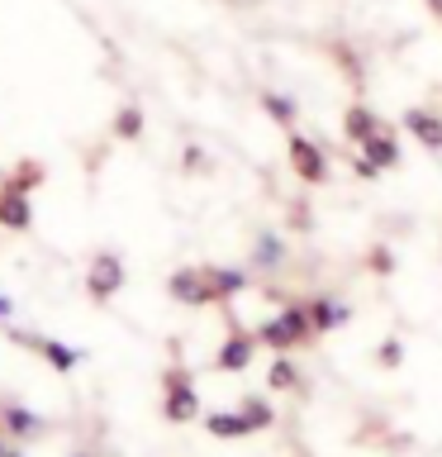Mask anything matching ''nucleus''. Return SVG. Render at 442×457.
<instances>
[{
	"mask_svg": "<svg viewBox=\"0 0 442 457\" xmlns=\"http://www.w3.org/2000/svg\"><path fill=\"white\" fill-rule=\"evenodd\" d=\"M395 162H399V138L390 129H376L371 138H362V153H356V171L362 177H376V171L395 167Z\"/></svg>",
	"mask_w": 442,
	"mask_h": 457,
	"instance_id": "nucleus-1",
	"label": "nucleus"
},
{
	"mask_svg": "<svg viewBox=\"0 0 442 457\" xmlns=\"http://www.w3.org/2000/svg\"><path fill=\"white\" fill-rule=\"evenodd\" d=\"M291 167H295L305 181H323V177H328L323 148H319L314 138H305V134H291Z\"/></svg>",
	"mask_w": 442,
	"mask_h": 457,
	"instance_id": "nucleus-2",
	"label": "nucleus"
},
{
	"mask_svg": "<svg viewBox=\"0 0 442 457\" xmlns=\"http://www.w3.org/2000/svg\"><path fill=\"white\" fill-rule=\"evenodd\" d=\"M29 224H34V205H29V191H14V186L0 181V228H14V234H24Z\"/></svg>",
	"mask_w": 442,
	"mask_h": 457,
	"instance_id": "nucleus-3",
	"label": "nucleus"
},
{
	"mask_svg": "<svg viewBox=\"0 0 442 457\" xmlns=\"http://www.w3.org/2000/svg\"><path fill=\"white\" fill-rule=\"evenodd\" d=\"M86 286H91V295H95V300H110V295L124 286L119 257H114V253H100L95 262H91V281H86Z\"/></svg>",
	"mask_w": 442,
	"mask_h": 457,
	"instance_id": "nucleus-4",
	"label": "nucleus"
},
{
	"mask_svg": "<svg viewBox=\"0 0 442 457\" xmlns=\"http://www.w3.org/2000/svg\"><path fill=\"white\" fill-rule=\"evenodd\" d=\"M405 129L423 143L428 153L442 148V114H433V110H409V114H405Z\"/></svg>",
	"mask_w": 442,
	"mask_h": 457,
	"instance_id": "nucleus-5",
	"label": "nucleus"
},
{
	"mask_svg": "<svg viewBox=\"0 0 442 457\" xmlns=\"http://www.w3.org/2000/svg\"><path fill=\"white\" fill-rule=\"evenodd\" d=\"M171 295H176V300H191V305H205V300H214L209 271H176V277H171Z\"/></svg>",
	"mask_w": 442,
	"mask_h": 457,
	"instance_id": "nucleus-6",
	"label": "nucleus"
},
{
	"mask_svg": "<svg viewBox=\"0 0 442 457\" xmlns=\"http://www.w3.org/2000/svg\"><path fill=\"white\" fill-rule=\"evenodd\" d=\"M342 129H348L352 143H362V138H371V134L381 129V120H376V114H371L366 105H352V110H348V124H342Z\"/></svg>",
	"mask_w": 442,
	"mask_h": 457,
	"instance_id": "nucleus-7",
	"label": "nucleus"
},
{
	"mask_svg": "<svg viewBox=\"0 0 442 457\" xmlns=\"http://www.w3.org/2000/svg\"><path fill=\"white\" fill-rule=\"evenodd\" d=\"M299 334H305V314H299V310H285V320L266 324V338L271 343H295Z\"/></svg>",
	"mask_w": 442,
	"mask_h": 457,
	"instance_id": "nucleus-8",
	"label": "nucleus"
},
{
	"mask_svg": "<svg viewBox=\"0 0 442 457\" xmlns=\"http://www.w3.org/2000/svg\"><path fill=\"white\" fill-rule=\"evenodd\" d=\"M209 286H214V295H233L248 286V271H238V267H214L209 271Z\"/></svg>",
	"mask_w": 442,
	"mask_h": 457,
	"instance_id": "nucleus-9",
	"label": "nucleus"
},
{
	"mask_svg": "<svg viewBox=\"0 0 442 457\" xmlns=\"http://www.w3.org/2000/svg\"><path fill=\"white\" fill-rule=\"evenodd\" d=\"M262 105H266L271 120L285 124V129H291V124H295V114H299V110H295V100H291V96H276V91H266V96H262Z\"/></svg>",
	"mask_w": 442,
	"mask_h": 457,
	"instance_id": "nucleus-10",
	"label": "nucleus"
},
{
	"mask_svg": "<svg viewBox=\"0 0 442 457\" xmlns=\"http://www.w3.org/2000/svg\"><path fill=\"white\" fill-rule=\"evenodd\" d=\"M34 348H38L43 357H48V362H53L57 371H71V367H77V353L62 348V343H53V338H34Z\"/></svg>",
	"mask_w": 442,
	"mask_h": 457,
	"instance_id": "nucleus-11",
	"label": "nucleus"
},
{
	"mask_svg": "<svg viewBox=\"0 0 442 457\" xmlns=\"http://www.w3.org/2000/svg\"><path fill=\"white\" fill-rule=\"evenodd\" d=\"M114 134H119V138H138L143 134V110L138 105H124L119 114H114Z\"/></svg>",
	"mask_w": 442,
	"mask_h": 457,
	"instance_id": "nucleus-12",
	"label": "nucleus"
},
{
	"mask_svg": "<svg viewBox=\"0 0 442 457\" xmlns=\"http://www.w3.org/2000/svg\"><path fill=\"white\" fill-rule=\"evenodd\" d=\"M38 181H43V167H38V162H20V167L5 177V186H14V191H34Z\"/></svg>",
	"mask_w": 442,
	"mask_h": 457,
	"instance_id": "nucleus-13",
	"label": "nucleus"
},
{
	"mask_svg": "<svg viewBox=\"0 0 442 457\" xmlns=\"http://www.w3.org/2000/svg\"><path fill=\"white\" fill-rule=\"evenodd\" d=\"M257 262H262V267L281 262V238L276 234H262V243H257Z\"/></svg>",
	"mask_w": 442,
	"mask_h": 457,
	"instance_id": "nucleus-14",
	"label": "nucleus"
},
{
	"mask_svg": "<svg viewBox=\"0 0 442 457\" xmlns=\"http://www.w3.org/2000/svg\"><path fill=\"white\" fill-rule=\"evenodd\" d=\"M5 424H10V434H34V420L24 410H5Z\"/></svg>",
	"mask_w": 442,
	"mask_h": 457,
	"instance_id": "nucleus-15",
	"label": "nucleus"
},
{
	"mask_svg": "<svg viewBox=\"0 0 442 457\" xmlns=\"http://www.w3.org/2000/svg\"><path fill=\"white\" fill-rule=\"evenodd\" d=\"M314 320H319V324H338V320H342V305H333V300H319V305H314Z\"/></svg>",
	"mask_w": 442,
	"mask_h": 457,
	"instance_id": "nucleus-16",
	"label": "nucleus"
},
{
	"mask_svg": "<svg viewBox=\"0 0 442 457\" xmlns=\"http://www.w3.org/2000/svg\"><path fill=\"white\" fill-rule=\"evenodd\" d=\"M248 362V343H228L224 348V367H242Z\"/></svg>",
	"mask_w": 442,
	"mask_h": 457,
	"instance_id": "nucleus-17",
	"label": "nucleus"
},
{
	"mask_svg": "<svg viewBox=\"0 0 442 457\" xmlns=\"http://www.w3.org/2000/svg\"><path fill=\"white\" fill-rule=\"evenodd\" d=\"M0 320H10V300H0Z\"/></svg>",
	"mask_w": 442,
	"mask_h": 457,
	"instance_id": "nucleus-18",
	"label": "nucleus"
},
{
	"mask_svg": "<svg viewBox=\"0 0 442 457\" xmlns=\"http://www.w3.org/2000/svg\"><path fill=\"white\" fill-rule=\"evenodd\" d=\"M428 5H433V10H438V14H442V0H428Z\"/></svg>",
	"mask_w": 442,
	"mask_h": 457,
	"instance_id": "nucleus-19",
	"label": "nucleus"
}]
</instances>
